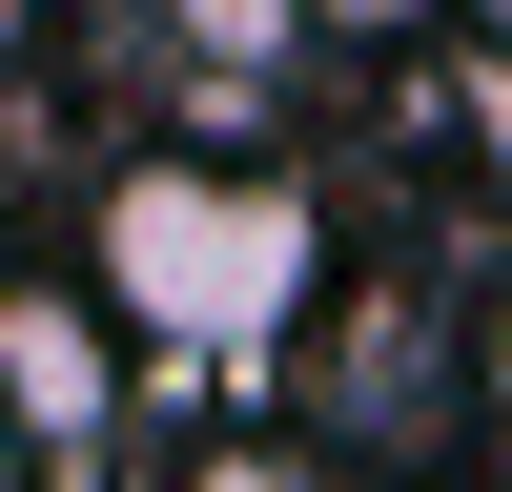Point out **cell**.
<instances>
[{
  "label": "cell",
  "mask_w": 512,
  "mask_h": 492,
  "mask_svg": "<svg viewBox=\"0 0 512 492\" xmlns=\"http://www.w3.org/2000/svg\"><path fill=\"white\" fill-rule=\"evenodd\" d=\"M308 21H349V41H390V21H431V0H308Z\"/></svg>",
  "instance_id": "5"
},
{
  "label": "cell",
  "mask_w": 512,
  "mask_h": 492,
  "mask_svg": "<svg viewBox=\"0 0 512 492\" xmlns=\"http://www.w3.org/2000/svg\"><path fill=\"white\" fill-rule=\"evenodd\" d=\"M185 492H308V451H185Z\"/></svg>",
  "instance_id": "4"
},
{
  "label": "cell",
  "mask_w": 512,
  "mask_h": 492,
  "mask_svg": "<svg viewBox=\"0 0 512 492\" xmlns=\"http://www.w3.org/2000/svg\"><path fill=\"white\" fill-rule=\"evenodd\" d=\"M123 431V328L82 287H0V451H103Z\"/></svg>",
  "instance_id": "2"
},
{
  "label": "cell",
  "mask_w": 512,
  "mask_h": 492,
  "mask_svg": "<svg viewBox=\"0 0 512 492\" xmlns=\"http://www.w3.org/2000/svg\"><path fill=\"white\" fill-rule=\"evenodd\" d=\"M144 21L185 41V62H226V103H246V82H267L287 41H308V0H144Z\"/></svg>",
  "instance_id": "3"
},
{
  "label": "cell",
  "mask_w": 512,
  "mask_h": 492,
  "mask_svg": "<svg viewBox=\"0 0 512 492\" xmlns=\"http://www.w3.org/2000/svg\"><path fill=\"white\" fill-rule=\"evenodd\" d=\"M308 287H328V226H308V185H287V164H205V144H164V164H123V185L82 205V308H103L123 349L267 369L287 328H308Z\"/></svg>",
  "instance_id": "1"
},
{
  "label": "cell",
  "mask_w": 512,
  "mask_h": 492,
  "mask_svg": "<svg viewBox=\"0 0 512 492\" xmlns=\"http://www.w3.org/2000/svg\"><path fill=\"white\" fill-rule=\"evenodd\" d=\"M0 492H21V451H0Z\"/></svg>",
  "instance_id": "6"
},
{
  "label": "cell",
  "mask_w": 512,
  "mask_h": 492,
  "mask_svg": "<svg viewBox=\"0 0 512 492\" xmlns=\"http://www.w3.org/2000/svg\"><path fill=\"white\" fill-rule=\"evenodd\" d=\"M492 41H512V0H492Z\"/></svg>",
  "instance_id": "7"
}]
</instances>
